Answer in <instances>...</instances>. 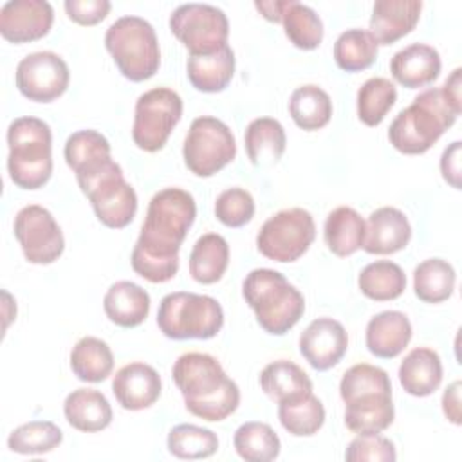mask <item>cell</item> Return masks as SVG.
Instances as JSON below:
<instances>
[{
  "label": "cell",
  "mask_w": 462,
  "mask_h": 462,
  "mask_svg": "<svg viewBox=\"0 0 462 462\" xmlns=\"http://www.w3.org/2000/svg\"><path fill=\"white\" fill-rule=\"evenodd\" d=\"M195 217L197 206L191 193L180 188L157 191L132 249V269L152 283L170 282L179 271V251Z\"/></svg>",
  "instance_id": "cell-1"
},
{
  "label": "cell",
  "mask_w": 462,
  "mask_h": 462,
  "mask_svg": "<svg viewBox=\"0 0 462 462\" xmlns=\"http://www.w3.org/2000/svg\"><path fill=\"white\" fill-rule=\"evenodd\" d=\"M460 69L442 87L420 92L390 125V144L406 155L426 153L460 116Z\"/></svg>",
  "instance_id": "cell-2"
},
{
  "label": "cell",
  "mask_w": 462,
  "mask_h": 462,
  "mask_svg": "<svg viewBox=\"0 0 462 462\" xmlns=\"http://www.w3.org/2000/svg\"><path fill=\"white\" fill-rule=\"evenodd\" d=\"M171 377L182 393L186 410L208 422H220L236 411L240 390L229 379L217 357L188 352L177 357Z\"/></svg>",
  "instance_id": "cell-3"
},
{
  "label": "cell",
  "mask_w": 462,
  "mask_h": 462,
  "mask_svg": "<svg viewBox=\"0 0 462 462\" xmlns=\"http://www.w3.org/2000/svg\"><path fill=\"white\" fill-rule=\"evenodd\" d=\"M345 402V426L357 435L381 433L395 417L392 383L386 370L359 363L350 366L339 383Z\"/></svg>",
  "instance_id": "cell-4"
},
{
  "label": "cell",
  "mask_w": 462,
  "mask_h": 462,
  "mask_svg": "<svg viewBox=\"0 0 462 462\" xmlns=\"http://www.w3.org/2000/svg\"><path fill=\"white\" fill-rule=\"evenodd\" d=\"M242 296L258 325L273 336L289 332L305 312L303 294L274 269H253L242 283Z\"/></svg>",
  "instance_id": "cell-5"
},
{
  "label": "cell",
  "mask_w": 462,
  "mask_h": 462,
  "mask_svg": "<svg viewBox=\"0 0 462 462\" xmlns=\"http://www.w3.org/2000/svg\"><path fill=\"white\" fill-rule=\"evenodd\" d=\"M7 171L22 189H38L52 175L51 126L38 117H18L7 128Z\"/></svg>",
  "instance_id": "cell-6"
},
{
  "label": "cell",
  "mask_w": 462,
  "mask_h": 462,
  "mask_svg": "<svg viewBox=\"0 0 462 462\" xmlns=\"http://www.w3.org/2000/svg\"><path fill=\"white\" fill-rule=\"evenodd\" d=\"M105 47L130 81L150 79L159 70L161 51L155 29L141 16L117 18L105 32Z\"/></svg>",
  "instance_id": "cell-7"
},
{
  "label": "cell",
  "mask_w": 462,
  "mask_h": 462,
  "mask_svg": "<svg viewBox=\"0 0 462 462\" xmlns=\"http://www.w3.org/2000/svg\"><path fill=\"white\" fill-rule=\"evenodd\" d=\"M222 325V305L211 296L179 291L159 303L157 327L170 339H211Z\"/></svg>",
  "instance_id": "cell-8"
},
{
  "label": "cell",
  "mask_w": 462,
  "mask_h": 462,
  "mask_svg": "<svg viewBox=\"0 0 462 462\" xmlns=\"http://www.w3.org/2000/svg\"><path fill=\"white\" fill-rule=\"evenodd\" d=\"M76 180L101 224L110 229H123L134 220L137 213V195L125 180L123 170L116 161Z\"/></svg>",
  "instance_id": "cell-9"
},
{
  "label": "cell",
  "mask_w": 462,
  "mask_h": 462,
  "mask_svg": "<svg viewBox=\"0 0 462 462\" xmlns=\"http://www.w3.org/2000/svg\"><path fill=\"white\" fill-rule=\"evenodd\" d=\"M236 155V143L231 128L211 116L191 121L182 146L186 168L197 177H211L226 168Z\"/></svg>",
  "instance_id": "cell-10"
},
{
  "label": "cell",
  "mask_w": 462,
  "mask_h": 462,
  "mask_svg": "<svg viewBox=\"0 0 462 462\" xmlns=\"http://www.w3.org/2000/svg\"><path fill=\"white\" fill-rule=\"evenodd\" d=\"M316 238L312 215L303 208H289L269 217L256 235L258 251L274 262H296Z\"/></svg>",
  "instance_id": "cell-11"
},
{
  "label": "cell",
  "mask_w": 462,
  "mask_h": 462,
  "mask_svg": "<svg viewBox=\"0 0 462 462\" xmlns=\"http://www.w3.org/2000/svg\"><path fill=\"white\" fill-rule=\"evenodd\" d=\"M182 117L180 96L166 87L152 88L135 101L132 139L144 152H159Z\"/></svg>",
  "instance_id": "cell-12"
},
{
  "label": "cell",
  "mask_w": 462,
  "mask_h": 462,
  "mask_svg": "<svg viewBox=\"0 0 462 462\" xmlns=\"http://www.w3.org/2000/svg\"><path fill=\"white\" fill-rule=\"evenodd\" d=\"M170 31L189 54H209L227 45L229 22L209 4H182L170 14Z\"/></svg>",
  "instance_id": "cell-13"
},
{
  "label": "cell",
  "mask_w": 462,
  "mask_h": 462,
  "mask_svg": "<svg viewBox=\"0 0 462 462\" xmlns=\"http://www.w3.org/2000/svg\"><path fill=\"white\" fill-rule=\"evenodd\" d=\"M13 229L29 263L49 265L56 262L65 249L61 227L43 206L29 204L22 208L14 217Z\"/></svg>",
  "instance_id": "cell-14"
},
{
  "label": "cell",
  "mask_w": 462,
  "mask_h": 462,
  "mask_svg": "<svg viewBox=\"0 0 462 462\" xmlns=\"http://www.w3.org/2000/svg\"><path fill=\"white\" fill-rule=\"evenodd\" d=\"M69 81V65L52 51L27 54L16 67V87L29 101L51 103L65 94Z\"/></svg>",
  "instance_id": "cell-15"
},
{
  "label": "cell",
  "mask_w": 462,
  "mask_h": 462,
  "mask_svg": "<svg viewBox=\"0 0 462 462\" xmlns=\"http://www.w3.org/2000/svg\"><path fill=\"white\" fill-rule=\"evenodd\" d=\"M348 348V334L334 318H316L300 336V354L318 372L336 366Z\"/></svg>",
  "instance_id": "cell-16"
},
{
  "label": "cell",
  "mask_w": 462,
  "mask_h": 462,
  "mask_svg": "<svg viewBox=\"0 0 462 462\" xmlns=\"http://www.w3.org/2000/svg\"><path fill=\"white\" fill-rule=\"evenodd\" d=\"M52 22L54 11L45 0H9L0 9V34L11 43L43 38Z\"/></svg>",
  "instance_id": "cell-17"
},
{
  "label": "cell",
  "mask_w": 462,
  "mask_h": 462,
  "mask_svg": "<svg viewBox=\"0 0 462 462\" xmlns=\"http://www.w3.org/2000/svg\"><path fill=\"white\" fill-rule=\"evenodd\" d=\"M112 392L121 408L139 411L153 406L161 397V375L153 366L134 361L116 372Z\"/></svg>",
  "instance_id": "cell-18"
},
{
  "label": "cell",
  "mask_w": 462,
  "mask_h": 462,
  "mask_svg": "<svg viewBox=\"0 0 462 462\" xmlns=\"http://www.w3.org/2000/svg\"><path fill=\"white\" fill-rule=\"evenodd\" d=\"M410 238L408 217L393 206H383L372 211L365 222L363 249L368 254H393L404 249Z\"/></svg>",
  "instance_id": "cell-19"
},
{
  "label": "cell",
  "mask_w": 462,
  "mask_h": 462,
  "mask_svg": "<svg viewBox=\"0 0 462 462\" xmlns=\"http://www.w3.org/2000/svg\"><path fill=\"white\" fill-rule=\"evenodd\" d=\"M420 11V0H377L372 7L370 34L377 45H392L413 31Z\"/></svg>",
  "instance_id": "cell-20"
},
{
  "label": "cell",
  "mask_w": 462,
  "mask_h": 462,
  "mask_svg": "<svg viewBox=\"0 0 462 462\" xmlns=\"http://www.w3.org/2000/svg\"><path fill=\"white\" fill-rule=\"evenodd\" d=\"M442 69L437 49L426 43H411L397 51L390 60L393 79L406 88H420L433 83Z\"/></svg>",
  "instance_id": "cell-21"
},
{
  "label": "cell",
  "mask_w": 462,
  "mask_h": 462,
  "mask_svg": "<svg viewBox=\"0 0 462 462\" xmlns=\"http://www.w3.org/2000/svg\"><path fill=\"white\" fill-rule=\"evenodd\" d=\"M366 348L381 359L397 357L411 339V323L401 310H383L366 325Z\"/></svg>",
  "instance_id": "cell-22"
},
{
  "label": "cell",
  "mask_w": 462,
  "mask_h": 462,
  "mask_svg": "<svg viewBox=\"0 0 462 462\" xmlns=\"http://www.w3.org/2000/svg\"><path fill=\"white\" fill-rule=\"evenodd\" d=\"M399 383L413 397L431 395L442 383V361L428 346H417L399 365Z\"/></svg>",
  "instance_id": "cell-23"
},
{
  "label": "cell",
  "mask_w": 462,
  "mask_h": 462,
  "mask_svg": "<svg viewBox=\"0 0 462 462\" xmlns=\"http://www.w3.org/2000/svg\"><path fill=\"white\" fill-rule=\"evenodd\" d=\"M103 309L106 318L123 327H139L150 312V294L137 283L121 280L110 285L103 298Z\"/></svg>",
  "instance_id": "cell-24"
},
{
  "label": "cell",
  "mask_w": 462,
  "mask_h": 462,
  "mask_svg": "<svg viewBox=\"0 0 462 462\" xmlns=\"http://www.w3.org/2000/svg\"><path fill=\"white\" fill-rule=\"evenodd\" d=\"M67 422L83 433H96L110 426L112 408L108 399L94 388L72 390L63 402Z\"/></svg>",
  "instance_id": "cell-25"
},
{
  "label": "cell",
  "mask_w": 462,
  "mask_h": 462,
  "mask_svg": "<svg viewBox=\"0 0 462 462\" xmlns=\"http://www.w3.org/2000/svg\"><path fill=\"white\" fill-rule=\"evenodd\" d=\"M186 74L197 90L222 92L235 74V52L229 45H224L209 54H189Z\"/></svg>",
  "instance_id": "cell-26"
},
{
  "label": "cell",
  "mask_w": 462,
  "mask_h": 462,
  "mask_svg": "<svg viewBox=\"0 0 462 462\" xmlns=\"http://www.w3.org/2000/svg\"><path fill=\"white\" fill-rule=\"evenodd\" d=\"M244 143L253 166L271 168L282 159L287 146V135L278 119L256 117L247 125Z\"/></svg>",
  "instance_id": "cell-27"
},
{
  "label": "cell",
  "mask_w": 462,
  "mask_h": 462,
  "mask_svg": "<svg viewBox=\"0 0 462 462\" xmlns=\"http://www.w3.org/2000/svg\"><path fill=\"white\" fill-rule=\"evenodd\" d=\"M65 161L78 177L88 175L112 161L110 143L97 130H78L65 143Z\"/></svg>",
  "instance_id": "cell-28"
},
{
  "label": "cell",
  "mask_w": 462,
  "mask_h": 462,
  "mask_svg": "<svg viewBox=\"0 0 462 462\" xmlns=\"http://www.w3.org/2000/svg\"><path fill=\"white\" fill-rule=\"evenodd\" d=\"M323 236L336 256H350L363 247L365 220L350 206H339L327 215Z\"/></svg>",
  "instance_id": "cell-29"
},
{
  "label": "cell",
  "mask_w": 462,
  "mask_h": 462,
  "mask_svg": "<svg viewBox=\"0 0 462 462\" xmlns=\"http://www.w3.org/2000/svg\"><path fill=\"white\" fill-rule=\"evenodd\" d=\"M260 386L263 393L274 402H283L312 393L310 377L303 372V368L287 359L269 363L260 374Z\"/></svg>",
  "instance_id": "cell-30"
},
{
  "label": "cell",
  "mask_w": 462,
  "mask_h": 462,
  "mask_svg": "<svg viewBox=\"0 0 462 462\" xmlns=\"http://www.w3.org/2000/svg\"><path fill=\"white\" fill-rule=\"evenodd\" d=\"M229 265V245L218 233L202 235L189 253V274L195 282L211 285L222 280Z\"/></svg>",
  "instance_id": "cell-31"
},
{
  "label": "cell",
  "mask_w": 462,
  "mask_h": 462,
  "mask_svg": "<svg viewBox=\"0 0 462 462\" xmlns=\"http://www.w3.org/2000/svg\"><path fill=\"white\" fill-rule=\"evenodd\" d=\"M70 368L79 381L101 383L114 370V354L103 339L85 336L72 346Z\"/></svg>",
  "instance_id": "cell-32"
},
{
  "label": "cell",
  "mask_w": 462,
  "mask_h": 462,
  "mask_svg": "<svg viewBox=\"0 0 462 462\" xmlns=\"http://www.w3.org/2000/svg\"><path fill=\"white\" fill-rule=\"evenodd\" d=\"M289 114L301 130H319L332 117L330 96L318 85H301L291 94Z\"/></svg>",
  "instance_id": "cell-33"
},
{
  "label": "cell",
  "mask_w": 462,
  "mask_h": 462,
  "mask_svg": "<svg viewBox=\"0 0 462 462\" xmlns=\"http://www.w3.org/2000/svg\"><path fill=\"white\" fill-rule=\"evenodd\" d=\"M357 285L366 298L374 301H390L404 292L406 274L395 262L377 260L361 269Z\"/></svg>",
  "instance_id": "cell-34"
},
{
  "label": "cell",
  "mask_w": 462,
  "mask_h": 462,
  "mask_svg": "<svg viewBox=\"0 0 462 462\" xmlns=\"http://www.w3.org/2000/svg\"><path fill=\"white\" fill-rule=\"evenodd\" d=\"M455 269L442 258H428L413 271L415 296L424 303L446 301L455 291Z\"/></svg>",
  "instance_id": "cell-35"
},
{
  "label": "cell",
  "mask_w": 462,
  "mask_h": 462,
  "mask_svg": "<svg viewBox=\"0 0 462 462\" xmlns=\"http://www.w3.org/2000/svg\"><path fill=\"white\" fill-rule=\"evenodd\" d=\"M278 419L283 430L291 435L310 437L321 430L325 422V408L314 393H307L278 402Z\"/></svg>",
  "instance_id": "cell-36"
},
{
  "label": "cell",
  "mask_w": 462,
  "mask_h": 462,
  "mask_svg": "<svg viewBox=\"0 0 462 462\" xmlns=\"http://www.w3.org/2000/svg\"><path fill=\"white\" fill-rule=\"evenodd\" d=\"M233 446L245 462H269L278 458L282 444L274 430L258 420L244 422L233 435Z\"/></svg>",
  "instance_id": "cell-37"
},
{
  "label": "cell",
  "mask_w": 462,
  "mask_h": 462,
  "mask_svg": "<svg viewBox=\"0 0 462 462\" xmlns=\"http://www.w3.org/2000/svg\"><path fill=\"white\" fill-rule=\"evenodd\" d=\"M377 42L365 29H346L334 43L336 65L345 72H359L368 69L377 58Z\"/></svg>",
  "instance_id": "cell-38"
},
{
  "label": "cell",
  "mask_w": 462,
  "mask_h": 462,
  "mask_svg": "<svg viewBox=\"0 0 462 462\" xmlns=\"http://www.w3.org/2000/svg\"><path fill=\"white\" fill-rule=\"evenodd\" d=\"M282 23L285 36L294 47L303 51L319 47L323 40V22L312 7L296 0H289L282 16Z\"/></svg>",
  "instance_id": "cell-39"
},
{
  "label": "cell",
  "mask_w": 462,
  "mask_h": 462,
  "mask_svg": "<svg viewBox=\"0 0 462 462\" xmlns=\"http://www.w3.org/2000/svg\"><path fill=\"white\" fill-rule=\"evenodd\" d=\"M168 451L182 460L208 458L218 449V437L215 431L195 426V424H177L170 430L166 439Z\"/></svg>",
  "instance_id": "cell-40"
},
{
  "label": "cell",
  "mask_w": 462,
  "mask_h": 462,
  "mask_svg": "<svg viewBox=\"0 0 462 462\" xmlns=\"http://www.w3.org/2000/svg\"><path fill=\"white\" fill-rule=\"evenodd\" d=\"M397 101L395 85L383 76L366 79L357 90V117L366 126H377Z\"/></svg>",
  "instance_id": "cell-41"
},
{
  "label": "cell",
  "mask_w": 462,
  "mask_h": 462,
  "mask_svg": "<svg viewBox=\"0 0 462 462\" xmlns=\"http://www.w3.org/2000/svg\"><path fill=\"white\" fill-rule=\"evenodd\" d=\"M63 431L51 420H31L14 428L7 437V448L20 455H43L56 449Z\"/></svg>",
  "instance_id": "cell-42"
},
{
  "label": "cell",
  "mask_w": 462,
  "mask_h": 462,
  "mask_svg": "<svg viewBox=\"0 0 462 462\" xmlns=\"http://www.w3.org/2000/svg\"><path fill=\"white\" fill-rule=\"evenodd\" d=\"M215 217L227 227H242L254 217V199L244 188H227L215 200Z\"/></svg>",
  "instance_id": "cell-43"
},
{
  "label": "cell",
  "mask_w": 462,
  "mask_h": 462,
  "mask_svg": "<svg viewBox=\"0 0 462 462\" xmlns=\"http://www.w3.org/2000/svg\"><path fill=\"white\" fill-rule=\"evenodd\" d=\"M345 458L348 462H393L397 458V453L390 439L379 433H365L357 435L348 444Z\"/></svg>",
  "instance_id": "cell-44"
},
{
  "label": "cell",
  "mask_w": 462,
  "mask_h": 462,
  "mask_svg": "<svg viewBox=\"0 0 462 462\" xmlns=\"http://www.w3.org/2000/svg\"><path fill=\"white\" fill-rule=\"evenodd\" d=\"M67 16L79 25H96L106 18L112 4L108 0H67Z\"/></svg>",
  "instance_id": "cell-45"
},
{
  "label": "cell",
  "mask_w": 462,
  "mask_h": 462,
  "mask_svg": "<svg viewBox=\"0 0 462 462\" xmlns=\"http://www.w3.org/2000/svg\"><path fill=\"white\" fill-rule=\"evenodd\" d=\"M460 141H453L440 157V173L455 189H460Z\"/></svg>",
  "instance_id": "cell-46"
},
{
  "label": "cell",
  "mask_w": 462,
  "mask_h": 462,
  "mask_svg": "<svg viewBox=\"0 0 462 462\" xmlns=\"http://www.w3.org/2000/svg\"><path fill=\"white\" fill-rule=\"evenodd\" d=\"M460 381H453L442 395V411L449 422L455 426L462 424V411H460Z\"/></svg>",
  "instance_id": "cell-47"
},
{
  "label": "cell",
  "mask_w": 462,
  "mask_h": 462,
  "mask_svg": "<svg viewBox=\"0 0 462 462\" xmlns=\"http://www.w3.org/2000/svg\"><path fill=\"white\" fill-rule=\"evenodd\" d=\"M287 4H289V0H260V2H254V7L262 13V16L265 20L278 23V22H282Z\"/></svg>",
  "instance_id": "cell-48"
}]
</instances>
